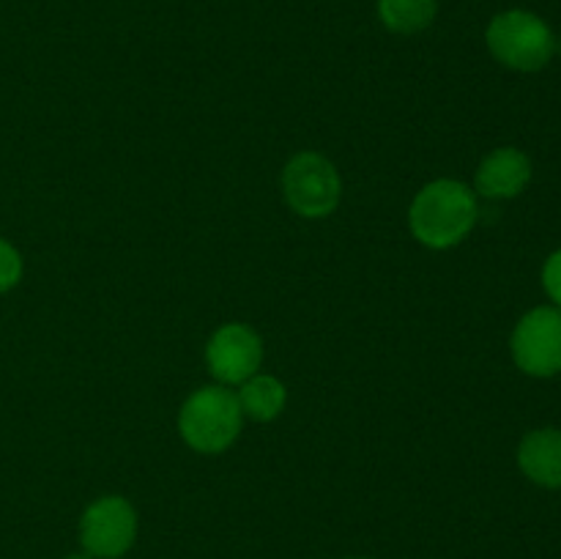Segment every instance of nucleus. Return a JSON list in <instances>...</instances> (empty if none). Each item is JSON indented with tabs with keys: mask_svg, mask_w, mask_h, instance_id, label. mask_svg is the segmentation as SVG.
<instances>
[{
	"mask_svg": "<svg viewBox=\"0 0 561 559\" xmlns=\"http://www.w3.org/2000/svg\"><path fill=\"white\" fill-rule=\"evenodd\" d=\"M477 217H480V208H477L474 192L460 181L438 179L416 192L409 225L420 244L431 250H449L471 233Z\"/></svg>",
	"mask_w": 561,
	"mask_h": 559,
	"instance_id": "nucleus-1",
	"label": "nucleus"
},
{
	"mask_svg": "<svg viewBox=\"0 0 561 559\" xmlns=\"http://www.w3.org/2000/svg\"><path fill=\"white\" fill-rule=\"evenodd\" d=\"M241 420L244 414H241L236 392H230L225 384H211V387L197 389L181 406L179 431L195 453L217 455L239 438Z\"/></svg>",
	"mask_w": 561,
	"mask_h": 559,
	"instance_id": "nucleus-2",
	"label": "nucleus"
},
{
	"mask_svg": "<svg viewBox=\"0 0 561 559\" xmlns=\"http://www.w3.org/2000/svg\"><path fill=\"white\" fill-rule=\"evenodd\" d=\"M485 42L493 58L515 71H540L557 53V36L548 22L526 9H510L493 16Z\"/></svg>",
	"mask_w": 561,
	"mask_h": 559,
	"instance_id": "nucleus-3",
	"label": "nucleus"
},
{
	"mask_svg": "<svg viewBox=\"0 0 561 559\" xmlns=\"http://www.w3.org/2000/svg\"><path fill=\"white\" fill-rule=\"evenodd\" d=\"M283 192L288 206L307 219H321L337 208L343 184L327 157L316 151L296 153L283 170Z\"/></svg>",
	"mask_w": 561,
	"mask_h": 559,
	"instance_id": "nucleus-4",
	"label": "nucleus"
},
{
	"mask_svg": "<svg viewBox=\"0 0 561 559\" xmlns=\"http://www.w3.org/2000/svg\"><path fill=\"white\" fill-rule=\"evenodd\" d=\"M137 540V513L124 497H102L80 518L82 551L93 559H121Z\"/></svg>",
	"mask_w": 561,
	"mask_h": 559,
	"instance_id": "nucleus-5",
	"label": "nucleus"
},
{
	"mask_svg": "<svg viewBox=\"0 0 561 559\" xmlns=\"http://www.w3.org/2000/svg\"><path fill=\"white\" fill-rule=\"evenodd\" d=\"M515 365L537 378L561 373V307L546 305L526 312L515 327L513 340Z\"/></svg>",
	"mask_w": 561,
	"mask_h": 559,
	"instance_id": "nucleus-6",
	"label": "nucleus"
},
{
	"mask_svg": "<svg viewBox=\"0 0 561 559\" xmlns=\"http://www.w3.org/2000/svg\"><path fill=\"white\" fill-rule=\"evenodd\" d=\"M263 362V340L247 323H225L206 345V365L219 384H244Z\"/></svg>",
	"mask_w": 561,
	"mask_h": 559,
	"instance_id": "nucleus-7",
	"label": "nucleus"
},
{
	"mask_svg": "<svg viewBox=\"0 0 561 559\" xmlns=\"http://www.w3.org/2000/svg\"><path fill=\"white\" fill-rule=\"evenodd\" d=\"M477 190L485 197H507L520 195L526 184L531 181V162L524 151L518 148H496L488 153L477 168Z\"/></svg>",
	"mask_w": 561,
	"mask_h": 559,
	"instance_id": "nucleus-8",
	"label": "nucleus"
},
{
	"mask_svg": "<svg viewBox=\"0 0 561 559\" xmlns=\"http://www.w3.org/2000/svg\"><path fill=\"white\" fill-rule=\"evenodd\" d=\"M518 466L531 482L542 488H561V431L540 427L526 433L518 447Z\"/></svg>",
	"mask_w": 561,
	"mask_h": 559,
	"instance_id": "nucleus-9",
	"label": "nucleus"
},
{
	"mask_svg": "<svg viewBox=\"0 0 561 559\" xmlns=\"http://www.w3.org/2000/svg\"><path fill=\"white\" fill-rule=\"evenodd\" d=\"M236 398H239L241 414L255 422H272L274 417L283 414L288 392H285V384L279 378L255 373V376L241 384Z\"/></svg>",
	"mask_w": 561,
	"mask_h": 559,
	"instance_id": "nucleus-10",
	"label": "nucleus"
},
{
	"mask_svg": "<svg viewBox=\"0 0 561 559\" xmlns=\"http://www.w3.org/2000/svg\"><path fill=\"white\" fill-rule=\"evenodd\" d=\"M438 14V0H378V20L389 33L414 36L427 31Z\"/></svg>",
	"mask_w": 561,
	"mask_h": 559,
	"instance_id": "nucleus-11",
	"label": "nucleus"
},
{
	"mask_svg": "<svg viewBox=\"0 0 561 559\" xmlns=\"http://www.w3.org/2000/svg\"><path fill=\"white\" fill-rule=\"evenodd\" d=\"M22 272H25V263H22L20 250L11 241L0 239V294H9L11 288H16Z\"/></svg>",
	"mask_w": 561,
	"mask_h": 559,
	"instance_id": "nucleus-12",
	"label": "nucleus"
},
{
	"mask_svg": "<svg viewBox=\"0 0 561 559\" xmlns=\"http://www.w3.org/2000/svg\"><path fill=\"white\" fill-rule=\"evenodd\" d=\"M542 285H546V294L551 296L553 305L561 307V250L553 252L542 266Z\"/></svg>",
	"mask_w": 561,
	"mask_h": 559,
	"instance_id": "nucleus-13",
	"label": "nucleus"
},
{
	"mask_svg": "<svg viewBox=\"0 0 561 559\" xmlns=\"http://www.w3.org/2000/svg\"><path fill=\"white\" fill-rule=\"evenodd\" d=\"M64 559H93V557H88L85 551H80V554H69V557H64Z\"/></svg>",
	"mask_w": 561,
	"mask_h": 559,
	"instance_id": "nucleus-14",
	"label": "nucleus"
},
{
	"mask_svg": "<svg viewBox=\"0 0 561 559\" xmlns=\"http://www.w3.org/2000/svg\"><path fill=\"white\" fill-rule=\"evenodd\" d=\"M345 559H370V557H345Z\"/></svg>",
	"mask_w": 561,
	"mask_h": 559,
	"instance_id": "nucleus-15",
	"label": "nucleus"
},
{
	"mask_svg": "<svg viewBox=\"0 0 561 559\" xmlns=\"http://www.w3.org/2000/svg\"><path fill=\"white\" fill-rule=\"evenodd\" d=\"M557 53H561V42H557Z\"/></svg>",
	"mask_w": 561,
	"mask_h": 559,
	"instance_id": "nucleus-16",
	"label": "nucleus"
}]
</instances>
